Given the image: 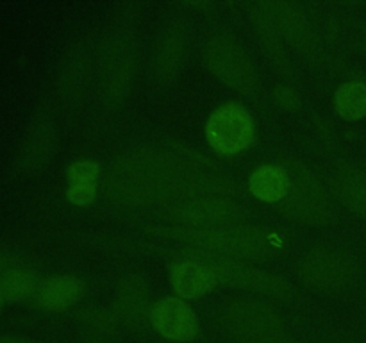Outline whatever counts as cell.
<instances>
[{
	"mask_svg": "<svg viewBox=\"0 0 366 343\" xmlns=\"http://www.w3.org/2000/svg\"><path fill=\"white\" fill-rule=\"evenodd\" d=\"M335 109L347 121H360L366 118V82H343L335 93Z\"/></svg>",
	"mask_w": 366,
	"mask_h": 343,
	"instance_id": "603a6c76",
	"label": "cell"
},
{
	"mask_svg": "<svg viewBox=\"0 0 366 343\" xmlns=\"http://www.w3.org/2000/svg\"><path fill=\"white\" fill-rule=\"evenodd\" d=\"M170 218H174L182 227L192 229H218L238 225L245 213L231 197H202L175 202L168 209Z\"/></svg>",
	"mask_w": 366,
	"mask_h": 343,
	"instance_id": "30bf717a",
	"label": "cell"
},
{
	"mask_svg": "<svg viewBox=\"0 0 366 343\" xmlns=\"http://www.w3.org/2000/svg\"><path fill=\"white\" fill-rule=\"evenodd\" d=\"M186 49H188V29L184 20L172 18L157 36L152 63L154 77L163 84L174 81L184 63Z\"/></svg>",
	"mask_w": 366,
	"mask_h": 343,
	"instance_id": "4fadbf2b",
	"label": "cell"
},
{
	"mask_svg": "<svg viewBox=\"0 0 366 343\" xmlns=\"http://www.w3.org/2000/svg\"><path fill=\"white\" fill-rule=\"evenodd\" d=\"M336 197L352 213L366 218V175L349 163L338 164L332 179Z\"/></svg>",
	"mask_w": 366,
	"mask_h": 343,
	"instance_id": "7402d4cb",
	"label": "cell"
},
{
	"mask_svg": "<svg viewBox=\"0 0 366 343\" xmlns=\"http://www.w3.org/2000/svg\"><path fill=\"white\" fill-rule=\"evenodd\" d=\"M4 300H6V299H4V295H2V292H0V307H2V302H4Z\"/></svg>",
	"mask_w": 366,
	"mask_h": 343,
	"instance_id": "f1b7e54d",
	"label": "cell"
},
{
	"mask_svg": "<svg viewBox=\"0 0 366 343\" xmlns=\"http://www.w3.org/2000/svg\"><path fill=\"white\" fill-rule=\"evenodd\" d=\"M168 277H170L174 292L182 300L200 299V297L207 295L211 289L217 288L213 270L206 263L192 259V257H184V259L172 263Z\"/></svg>",
	"mask_w": 366,
	"mask_h": 343,
	"instance_id": "2e32d148",
	"label": "cell"
},
{
	"mask_svg": "<svg viewBox=\"0 0 366 343\" xmlns=\"http://www.w3.org/2000/svg\"><path fill=\"white\" fill-rule=\"evenodd\" d=\"M204 59L222 82L242 95L256 99L263 91V81L256 63L243 43L229 32H214L207 38Z\"/></svg>",
	"mask_w": 366,
	"mask_h": 343,
	"instance_id": "3957f363",
	"label": "cell"
},
{
	"mask_svg": "<svg viewBox=\"0 0 366 343\" xmlns=\"http://www.w3.org/2000/svg\"><path fill=\"white\" fill-rule=\"evenodd\" d=\"M168 234L174 239L188 243L189 249L225 259L263 261L275 250L274 238L263 229L250 225L238 224L218 229H192L177 225L170 229Z\"/></svg>",
	"mask_w": 366,
	"mask_h": 343,
	"instance_id": "7a4b0ae2",
	"label": "cell"
},
{
	"mask_svg": "<svg viewBox=\"0 0 366 343\" xmlns=\"http://www.w3.org/2000/svg\"><path fill=\"white\" fill-rule=\"evenodd\" d=\"M102 168L93 159H77L66 168V200L71 206L86 207L99 195Z\"/></svg>",
	"mask_w": 366,
	"mask_h": 343,
	"instance_id": "ac0fdd59",
	"label": "cell"
},
{
	"mask_svg": "<svg viewBox=\"0 0 366 343\" xmlns=\"http://www.w3.org/2000/svg\"><path fill=\"white\" fill-rule=\"evenodd\" d=\"M150 292L145 277L129 272L118 282L113 300V314L118 322L131 329H139L150 322Z\"/></svg>",
	"mask_w": 366,
	"mask_h": 343,
	"instance_id": "7c38bea8",
	"label": "cell"
},
{
	"mask_svg": "<svg viewBox=\"0 0 366 343\" xmlns=\"http://www.w3.org/2000/svg\"><path fill=\"white\" fill-rule=\"evenodd\" d=\"M93 66V46L88 39L75 43L64 56L59 74L61 95L66 102L81 100Z\"/></svg>",
	"mask_w": 366,
	"mask_h": 343,
	"instance_id": "9a60e30c",
	"label": "cell"
},
{
	"mask_svg": "<svg viewBox=\"0 0 366 343\" xmlns=\"http://www.w3.org/2000/svg\"><path fill=\"white\" fill-rule=\"evenodd\" d=\"M206 141L214 154L234 157L252 146L256 139V121L239 102L222 104L206 121Z\"/></svg>",
	"mask_w": 366,
	"mask_h": 343,
	"instance_id": "ba28073f",
	"label": "cell"
},
{
	"mask_svg": "<svg viewBox=\"0 0 366 343\" xmlns=\"http://www.w3.org/2000/svg\"><path fill=\"white\" fill-rule=\"evenodd\" d=\"M282 166L288 170L292 186L282 213L295 222L307 225H327L335 220V207L320 175L299 159H282Z\"/></svg>",
	"mask_w": 366,
	"mask_h": 343,
	"instance_id": "277c9868",
	"label": "cell"
},
{
	"mask_svg": "<svg viewBox=\"0 0 366 343\" xmlns=\"http://www.w3.org/2000/svg\"><path fill=\"white\" fill-rule=\"evenodd\" d=\"M300 277L311 288L338 292L349 288L357 274V267L349 254L331 247H315L300 261Z\"/></svg>",
	"mask_w": 366,
	"mask_h": 343,
	"instance_id": "9c48e42d",
	"label": "cell"
},
{
	"mask_svg": "<svg viewBox=\"0 0 366 343\" xmlns=\"http://www.w3.org/2000/svg\"><path fill=\"white\" fill-rule=\"evenodd\" d=\"M224 331L238 343H282L286 324L268 304L252 299H238L227 304L220 314Z\"/></svg>",
	"mask_w": 366,
	"mask_h": 343,
	"instance_id": "8992f818",
	"label": "cell"
},
{
	"mask_svg": "<svg viewBox=\"0 0 366 343\" xmlns=\"http://www.w3.org/2000/svg\"><path fill=\"white\" fill-rule=\"evenodd\" d=\"M275 102L285 109H297L300 106V96L295 89L288 88V86H281L275 89Z\"/></svg>",
	"mask_w": 366,
	"mask_h": 343,
	"instance_id": "484cf974",
	"label": "cell"
},
{
	"mask_svg": "<svg viewBox=\"0 0 366 343\" xmlns=\"http://www.w3.org/2000/svg\"><path fill=\"white\" fill-rule=\"evenodd\" d=\"M13 267H14L13 257L7 256V254H4V252H0V277H2V275L6 274V272L9 270V268H13Z\"/></svg>",
	"mask_w": 366,
	"mask_h": 343,
	"instance_id": "4316f807",
	"label": "cell"
},
{
	"mask_svg": "<svg viewBox=\"0 0 366 343\" xmlns=\"http://www.w3.org/2000/svg\"><path fill=\"white\" fill-rule=\"evenodd\" d=\"M38 288L39 282L34 272L16 264L0 277V292L6 300H24L38 292Z\"/></svg>",
	"mask_w": 366,
	"mask_h": 343,
	"instance_id": "cb8c5ba5",
	"label": "cell"
},
{
	"mask_svg": "<svg viewBox=\"0 0 366 343\" xmlns=\"http://www.w3.org/2000/svg\"><path fill=\"white\" fill-rule=\"evenodd\" d=\"M270 9L286 45L302 54H311L317 49V32L302 7L288 0H274Z\"/></svg>",
	"mask_w": 366,
	"mask_h": 343,
	"instance_id": "5bb4252c",
	"label": "cell"
},
{
	"mask_svg": "<svg viewBox=\"0 0 366 343\" xmlns=\"http://www.w3.org/2000/svg\"><path fill=\"white\" fill-rule=\"evenodd\" d=\"M177 161L174 146L139 149L118 157L106 175V197L122 207H149L174 197Z\"/></svg>",
	"mask_w": 366,
	"mask_h": 343,
	"instance_id": "6da1fadb",
	"label": "cell"
},
{
	"mask_svg": "<svg viewBox=\"0 0 366 343\" xmlns=\"http://www.w3.org/2000/svg\"><path fill=\"white\" fill-rule=\"evenodd\" d=\"M0 343H39V342H32V339L21 338V336H0Z\"/></svg>",
	"mask_w": 366,
	"mask_h": 343,
	"instance_id": "83f0119b",
	"label": "cell"
},
{
	"mask_svg": "<svg viewBox=\"0 0 366 343\" xmlns=\"http://www.w3.org/2000/svg\"><path fill=\"white\" fill-rule=\"evenodd\" d=\"M182 256L206 263L213 270L217 284L259 293V295L272 297V299L286 300L292 297V284L286 279L277 277V275L252 267V264H247L245 261L209 256V254L199 252V250L193 249L182 252Z\"/></svg>",
	"mask_w": 366,
	"mask_h": 343,
	"instance_id": "52a82bcc",
	"label": "cell"
},
{
	"mask_svg": "<svg viewBox=\"0 0 366 343\" xmlns=\"http://www.w3.org/2000/svg\"><path fill=\"white\" fill-rule=\"evenodd\" d=\"M56 124L49 114H39L29 131L24 145L21 161L29 168H39L50 159L56 149Z\"/></svg>",
	"mask_w": 366,
	"mask_h": 343,
	"instance_id": "44dd1931",
	"label": "cell"
},
{
	"mask_svg": "<svg viewBox=\"0 0 366 343\" xmlns=\"http://www.w3.org/2000/svg\"><path fill=\"white\" fill-rule=\"evenodd\" d=\"M136 39L125 21L113 25L100 49V88L107 104L117 106L127 96L136 74Z\"/></svg>",
	"mask_w": 366,
	"mask_h": 343,
	"instance_id": "5b68a950",
	"label": "cell"
},
{
	"mask_svg": "<svg viewBox=\"0 0 366 343\" xmlns=\"http://www.w3.org/2000/svg\"><path fill=\"white\" fill-rule=\"evenodd\" d=\"M150 324L161 338L174 343L192 342L199 334V318L181 297L167 295L152 304Z\"/></svg>",
	"mask_w": 366,
	"mask_h": 343,
	"instance_id": "8fae6325",
	"label": "cell"
},
{
	"mask_svg": "<svg viewBox=\"0 0 366 343\" xmlns=\"http://www.w3.org/2000/svg\"><path fill=\"white\" fill-rule=\"evenodd\" d=\"M79 320L97 336H109L117 329V317L102 307H84L79 311Z\"/></svg>",
	"mask_w": 366,
	"mask_h": 343,
	"instance_id": "d4e9b609",
	"label": "cell"
},
{
	"mask_svg": "<svg viewBox=\"0 0 366 343\" xmlns=\"http://www.w3.org/2000/svg\"><path fill=\"white\" fill-rule=\"evenodd\" d=\"M292 179L281 163L261 164L250 174L249 192L263 204H282L290 193Z\"/></svg>",
	"mask_w": 366,
	"mask_h": 343,
	"instance_id": "d6986e66",
	"label": "cell"
},
{
	"mask_svg": "<svg viewBox=\"0 0 366 343\" xmlns=\"http://www.w3.org/2000/svg\"><path fill=\"white\" fill-rule=\"evenodd\" d=\"M250 18L254 21L257 36L261 39L264 52L272 59L274 66L281 74H288L292 64H290L288 52H286V43L282 39L281 31H279L275 18L272 14L270 2H256L250 6Z\"/></svg>",
	"mask_w": 366,
	"mask_h": 343,
	"instance_id": "e0dca14e",
	"label": "cell"
},
{
	"mask_svg": "<svg viewBox=\"0 0 366 343\" xmlns=\"http://www.w3.org/2000/svg\"><path fill=\"white\" fill-rule=\"evenodd\" d=\"M86 284L77 275H54L39 282L38 302L49 311L66 309L81 300Z\"/></svg>",
	"mask_w": 366,
	"mask_h": 343,
	"instance_id": "ffe728a7",
	"label": "cell"
}]
</instances>
